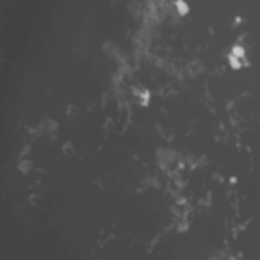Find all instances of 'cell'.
Returning a JSON list of instances; mask_svg holds the SVG:
<instances>
[]
</instances>
